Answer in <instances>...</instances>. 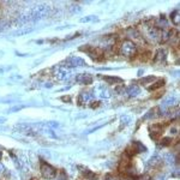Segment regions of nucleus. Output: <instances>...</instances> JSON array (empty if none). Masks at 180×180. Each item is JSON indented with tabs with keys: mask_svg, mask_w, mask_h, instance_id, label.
<instances>
[{
	"mask_svg": "<svg viewBox=\"0 0 180 180\" xmlns=\"http://www.w3.org/2000/svg\"><path fill=\"white\" fill-rule=\"evenodd\" d=\"M119 53L123 57L132 58L137 53V45L132 40H124L119 46Z\"/></svg>",
	"mask_w": 180,
	"mask_h": 180,
	"instance_id": "f257e3e1",
	"label": "nucleus"
},
{
	"mask_svg": "<svg viewBox=\"0 0 180 180\" xmlns=\"http://www.w3.org/2000/svg\"><path fill=\"white\" fill-rule=\"evenodd\" d=\"M40 171H41V175L47 180L54 179L55 175H57V169L53 166H51L49 163H47V162H41Z\"/></svg>",
	"mask_w": 180,
	"mask_h": 180,
	"instance_id": "f03ea898",
	"label": "nucleus"
},
{
	"mask_svg": "<svg viewBox=\"0 0 180 180\" xmlns=\"http://www.w3.org/2000/svg\"><path fill=\"white\" fill-rule=\"evenodd\" d=\"M48 12H49V6H47V5H39V6H36L35 8L31 10L30 18H31V20L41 19L45 16H47Z\"/></svg>",
	"mask_w": 180,
	"mask_h": 180,
	"instance_id": "7ed1b4c3",
	"label": "nucleus"
},
{
	"mask_svg": "<svg viewBox=\"0 0 180 180\" xmlns=\"http://www.w3.org/2000/svg\"><path fill=\"white\" fill-rule=\"evenodd\" d=\"M161 30L156 29L155 27H145V31H144V36L148 41L150 42H160Z\"/></svg>",
	"mask_w": 180,
	"mask_h": 180,
	"instance_id": "20e7f679",
	"label": "nucleus"
},
{
	"mask_svg": "<svg viewBox=\"0 0 180 180\" xmlns=\"http://www.w3.org/2000/svg\"><path fill=\"white\" fill-rule=\"evenodd\" d=\"M149 132H150V137L153 139L159 140L162 136V132H163V127L160 124H154V125L149 126Z\"/></svg>",
	"mask_w": 180,
	"mask_h": 180,
	"instance_id": "39448f33",
	"label": "nucleus"
},
{
	"mask_svg": "<svg viewBox=\"0 0 180 180\" xmlns=\"http://www.w3.org/2000/svg\"><path fill=\"white\" fill-rule=\"evenodd\" d=\"M66 66L70 67H82L85 66V61L79 58V57H70L68 59L66 60Z\"/></svg>",
	"mask_w": 180,
	"mask_h": 180,
	"instance_id": "423d86ee",
	"label": "nucleus"
},
{
	"mask_svg": "<svg viewBox=\"0 0 180 180\" xmlns=\"http://www.w3.org/2000/svg\"><path fill=\"white\" fill-rule=\"evenodd\" d=\"M167 59V51L165 48H159L154 55V63H163Z\"/></svg>",
	"mask_w": 180,
	"mask_h": 180,
	"instance_id": "0eeeda50",
	"label": "nucleus"
},
{
	"mask_svg": "<svg viewBox=\"0 0 180 180\" xmlns=\"http://www.w3.org/2000/svg\"><path fill=\"white\" fill-rule=\"evenodd\" d=\"M84 52H87L93 59L95 60H100L101 55H102V52H101L99 48H94V47H87V48H83Z\"/></svg>",
	"mask_w": 180,
	"mask_h": 180,
	"instance_id": "6e6552de",
	"label": "nucleus"
},
{
	"mask_svg": "<svg viewBox=\"0 0 180 180\" xmlns=\"http://www.w3.org/2000/svg\"><path fill=\"white\" fill-rule=\"evenodd\" d=\"M130 156L127 155L126 153L123 155V157H121V160H120V163H119V167H118V169H119L120 172H126L127 168L130 167Z\"/></svg>",
	"mask_w": 180,
	"mask_h": 180,
	"instance_id": "1a4fd4ad",
	"label": "nucleus"
},
{
	"mask_svg": "<svg viewBox=\"0 0 180 180\" xmlns=\"http://www.w3.org/2000/svg\"><path fill=\"white\" fill-rule=\"evenodd\" d=\"M54 76H55L57 79L64 80V79H67V78L70 77V72H68V70H66V68L58 67V68L55 70V72H54Z\"/></svg>",
	"mask_w": 180,
	"mask_h": 180,
	"instance_id": "9d476101",
	"label": "nucleus"
},
{
	"mask_svg": "<svg viewBox=\"0 0 180 180\" xmlns=\"http://www.w3.org/2000/svg\"><path fill=\"white\" fill-rule=\"evenodd\" d=\"M76 80L80 84H91L93 83V76L89 74H77Z\"/></svg>",
	"mask_w": 180,
	"mask_h": 180,
	"instance_id": "9b49d317",
	"label": "nucleus"
},
{
	"mask_svg": "<svg viewBox=\"0 0 180 180\" xmlns=\"http://www.w3.org/2000/svg\"><path fill=\"white\" fill-rule=\"evenodd\" d=\"M161 166H162V159L159 156H154L148 161V167H150V168L156 169V168H160Z\"/></svg>",
	"mask_w": 180,
	"mask_h": 180,
	"instance_id": "f8f14e48",
	"label": "nucleus"
},
{
	"mask_svg": "<svg viewBox=\"0 0 180 180\" xmlns=\"http://www.w3.org/2000/svg\"><path fill=\"white\" fill-rule=\"evenodd\" d=\"M93 96L94 94H91V91H83V93L79 94L78 100H79L80 103H88L93 100Z\"/></svg>",
	"mask_w": 180,
	"mask_h": 180,
	"instance_id": "ddd939ff",
	"label": "nucleus"
},
{
	"mask_svg": "<svg viewBox=\"0 0 180 180\" xmlns=\"http://www.w3.org/2000/svg\"><path fill=\"white\" fill-rule=\"evenodd\" d=\"M167 25H168V23H167V19L165 16H161L160 18H157L156 19V22H155V28L156 29H159V30H165L167 28Z\"/></svg>",
	"mask_w": 180,
	"mask_h": 180,
	"instance_id": "4468645a",
	"label": "nucleus"
},
{
	"mask_svg": "<svg viewBox=\"0 0 180 180\" xmlns=\"http://www.w3.org/2000/svg\"><path fill=\"white\" fill-rule=\"evenodd\" d=\"M82 172H83V175H84V178L87 180H97L99 179V175L96 173H94V172H91V171L88 169V168H84Z\"/></svg>",
	"mask_w": 180,
	"mask_h": 180,
	"instance_id": "2eb2a0df",
	"label": "nucleus"
},
{
	"mask_svg": "<svg viewBox=\"0 0 180 180\" xmlns=\"http://www.w3.org/2000/svg\"><path fill=\"white\" fill-rule=\"evenodd\" d=\"M103 80H106L107 84H118V83H123V79L119 77H112V76H103L102 77Z\"/></svg>",
	"mask_w": 180,
	"mask_h": 180,
	"instance_id": "dca6fc26",
	"label": "nucleus"
},
{
	"mask_svg": "<svg viewBox=\"0 0 180 180\" xmlns=\"http://www.w3.org/2000/svg\"><path fill=\"white\" fill-rule=\"evenodd\" d=\"M132 147H134V153H145L147 151V147H144V144H142L140 142H137V140L132 143Z\"/></svg>",
	"mask_w": 180,
	"mask_h": 180,
	"instance_id": "f3484780",
	"label": "nucleus"
},
{
	"mask_svg": "<svg viewBox=\"0 0 180 180\" xmlns=\"http://www.w3.org/2000/svg\"><path fill=\"white\" fill-rule=\"evenodd\" d=\"M171 19L173 22V24L175 27H179L180 24V14H179V10H175L171 14Z\"/></svg>",
	"mask_w": 180,
	"mask_h": 180,
	"instance_id": "a211bd4d",
	"label": "nucleus"
},
{
	"mask_svg": "<svg viewBox=\"0 0 180 180\" xmlns=\"http://www.w3.org/2000/svg\"><path fill=\"white\" fill-rule=\"evenodd\" d=\"M157 78L155 76H147L144 78H140L139 79V83L142 85H149V84H153L154 80H156Z\"/></svg>",
	"mask_w": 180,
	"mask_h": 180,
	"instance_id": "6ab92c4d",
	"label": "nucleus"
},
{
	"mask_svg": "<svg viewBox=\"0 0 180 180\" xmlns=\"http://www.w3.org/2000/svg\"><path fill=\"white\" fill-rule=\"evenodd\" d=\"M127 94H128V95H130V96H132V97H134V96H137V95H138V94L140 93V89H139V87H138V85H131V87H128L127 88Z\"/></svg>",
	"mask_w": 180,
	"mask_h": 180,
	"instance_id": "aec40b11",
	"label": "nucleus"
},
{
	"mask_svg": "<svg viewBox=\"0 0 180 180\" xmlns=\"http://www.w3.org/2000/svg\"><path fill=\"white\" fill-rule=\"evenodd\" d=\"M165 85V79H157L156 83H153V85H150V87H148V90H150V91H153V90H156V89H159V88L163 87Z\"/></svg>",
	"mask_w": 180,
	"mask_h": 180,
	"instance_id": "412c9836",
	"label": "nucleus"
},
{
	"mask_svg": "<svg viewBox=\"0 0 180 180\" xmlns=\"http://www.w3.org/2000/svg\"><path fill=\"white\" fill-rule=\"evenodd\" d=\"M174 102H175V99H174V96H169V97H167L166 100L163 101V103H162V107H163V108L173 107Z\"/></svg>",
	"mask_w": 180,
	"mask_h": 180,
	"instance_id": "4be33fe9",
	"label": "nucleus"
},
{
	"mask_svg": "<svg viewBox=\"0 0 180 180\" xmlns=\"http://www.w3.org/2000/svg\"><path fill=\"white\" fill-rule=\"evenodd\" d=\"M34 29L33 28H25V29H20V30H17L14 33V36H22V35H25V34L31 33Z\"/></svg>",
	"mask_w": 180,
	"mask_h": 180,
	"instance_id": "5701e85b",
	"label": "nucleus"
},
{
	"mask_svg": "<svg viewBox=\"0 0 180 180\" xmlns=\"http://www.w3.org/2000/svg\"><path fill=\"white\" fill-rule=\"evenodd\" d=\"M172 142H173V139H172L171 137H165L163 139H161L160 144L162 145V147H168V145H171V144H172Z\"/></svg>",
	"mask_w": 180,
	"mask_h": 180,
	"instance_id": "b1692460",
	"label": "nucleus"
},
{
	"mask_svg": "<svg viewBox=\"0 0 180 180\" xmlns=\"http://www.w3.org/2000/svg\"><path fill=\"white\" fill-rule=\"evenodd\" d=\"M23 108H25L24 105H18V106H14L12 108H10L8 111H7V113H14V112H18L20 109H23Z\"/></svg>",
	"mask_w": 180,
	"mask_h": 180,
	"instance_id": "393cba45",
	"label": "nucleus"
},
{
	"mask_svg": "<svg viewBox=\"0 0 180 180\" xmlns=\"http://www.w3.org/2000/svg\"><path fill=\"white\" fill-rule=\"evenodd\" d=\"M8 27H10V25H8V22H6L5 19L0 20V31L5 30V29H7Z\"/></svg>",
	"mask_w": 180,
	"mask_h": 180,
	"instance_id": "a878e982",
	"label": "nucleus"
},
{
	"mask_svg": "<svg viewBox=\"0 0 180 180\" xmlns=\"http://www.w3.org/2000/svg\"><path fill=\"white\" fill-rule=\"evenodd\" d=\"M163 157H165V160H166L167 162H169V163H172V162L174 161L173 154H166V155H165Z\"/></svg>",
	"mask_w": 180,
	"mask_h": 180,
	"instance_id": "bb28decb",
	"label": "nucleus"
},
{
	"mask_svg": "<svg viewBox=\"0 0 180 180\" xmlns=\"http://www.w3.org/2000/svg\"><path fill=\"white\" fill-rule=\"evenodd\" d=\"M130 120H131V118H130V117H127V115L126 117H123V118H121V127L124 126V125H127Z\"/></svg>",
	"mask_w": 180,
	"mask_h": 180,
	"instance_id": "cd10ccee",
	"label": "nucleus"
},
{
	"mask_svg": "<svg viewBox=\"0 0 180 180\" xmlns=\"http://www.w3.org/2000/svg\"><path fill=\"white\" fill-rule=\"evenodd\" d=\"M136 180H151V177L149 174H143V175H139Z\"/></svg>",
	"mask_w": 180,
	"mask_h": 180,
	"instance_id": "c85d7f7f",
	"label": "nucleus"
},
{
	"mask_svg": "<svg viewBox=\"0 0 180 180\" xmlns=\"http://www.w3.org/2000/svg\"><path fill=\"white\" fill-rule=\"evenodd\" d=\"M47 125L51 127V128H54V127H59V123H57V121H48Z\"/></svg>",
	"mask_w": 180,
	"mask_h": 180,
	"instance_id": "c756f323",
	"label": "nucleus"
},
{
	"mask_svg": "<svg viewBox=\"0 0 180 180\" xmlns=\"http://www.w3.org/2000/svg\"><path fill=\"white\" fill-rule=\"evenodd\" d=\"M90 20H95V17H94V16H89L87 18H82L80 22H82V23H85V22H90Z\"/></svg>",
	"mask_w": 180,
	"mask_h": 180,
	"instance_id": "7c9ffc66",
	"label": "nucleus"
},
{
	"mask_svg": "<svg viewBox=\"0 0 180 180\" xmlns=\"http://www.w3.org/2000/svg\"><path fill=\"white\" fill-rule=\"evenodd\" d=\"M105 180H119L117 177H114V175H112V174H108V175H106L105 177Z\"/></svg>",
	"mask_w": 180,
	"mask_h": 180,
	"instance_id": "2f4dec72",
	"label": "nucleus"
},
{
	"mask_svg": "<svg viewBox=\"0 0 180 180\" xmlns=\"http://www.w3.org/2000/svg\"><path fill=\"white\" fill-rule=\"evenodd\" d=\"M4 123H6V118L5 117H0V124H4Z\"/></svg>",
	"mask_w": 180,
	"mask_h": 180,
	"instance_id": "473e14b6",
	"label": "nucleus"
},
{
	"mask_svg": "<svg viewBox=\"0 0 180 180\" xmlns=\"http://www.w3.org/2000/svg\"><path fill=\"white\" fill-rule=\"evenodd\" d=\"M3 171H4V165H3V163H0V173H1Z\"/></svg>",
	"mask_w": 180,
	"mask_h": 180,
	"instance_id": "72a5a7b5",
	"label": "nucleus"
},
{
	"mask_svg": "<svg viewBox=\"0 0 180 180\" xmlns=\"http://www.w3.org/2000/svg\"><path fill=\"white\" fill-rule=\"evenodd\" d=\"M63 100H64V101H70V97H63Z\"/></svg>",
	"mask_w": 180,
	"mask_h": 180,
	"instance_id": "f704fd0d",
	"label": "nucleus"
},
{
	"mask_svg": "<svg viewBox=\"0 0 180 180\" xmlns=\"http://www.w3.org/2000/svg\"><path fill=\"white\" fill-rule=\"evenodd\" d=\"M1 155H3V153H1V150H0V159H1Z\"/></svg>",
	"mask_w": 180,
	"mask_h": 180,
	"instance_id": "c9c22d12",
	"label": "nucleus"
}]
</instances>
